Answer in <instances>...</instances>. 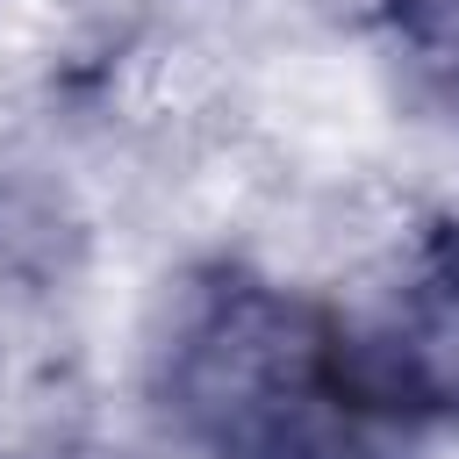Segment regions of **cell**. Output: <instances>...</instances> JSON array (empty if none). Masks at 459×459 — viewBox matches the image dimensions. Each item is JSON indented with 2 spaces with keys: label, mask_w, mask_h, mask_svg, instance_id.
<instances>
[{
  "label": "cell",
  "mask_w": 459,
  "mask_h": 459,
  "mask_svg": "<svg viewBox=\"0 0 459 459\" xmlns=\"http://www.w3.org/2000/svg\"><path fill=\"white\" fill-rule=\"evenodd\" d=\"M158 402L208 459H402L416 437L373 380L366 337L316 294L244 265L179 287Z\"/></svg>",
  "instance_id": "obj_1"
},
{
  "label": "cell",
  "mask_w": 459,
  "mask_h": 459,
  "mask_svg": "<svg viewBox=\"0 0 459 459\" xmlns=\"http://www.w3.org/2000/svg\"><path fill=\"white\" fill-rule=\"evenodd\" d=\"M373 380L387 387V402L423 430V423H459V237H445L409 287L394 294V308L359 330Z\"/></svg>",
  "instance_id": "obj_2"
}]
</instances>
